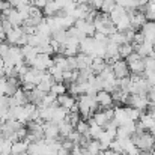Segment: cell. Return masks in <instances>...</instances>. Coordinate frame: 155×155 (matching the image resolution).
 Segmentation results:
<instances>
[{
    "label": "cell",
    "instance_id": "obj_1",
    "mask_svg": "<svg viewBox=\"0 0 155 155\" xmlns=\"http://www.w3.org/2000/svg\"><path fill=\"white\" fill-rule=\"evenodd\" d=\"M131 139L134 140V143L137 145V148L140 151H152L155 148V137L152 133H148V131L134 133L131 136Z\"/></svg>",
    "mask_w": 155,
    "mask_h": 155
},
{
    "label": "cell",
    "instance_id": "obj_2",
    "mask_svg": "<svg viewBox=\"0 0 155 155\" xmlns=\"http://www.w3.org/2000/svg\"><path fill=\"white\" fill-rule=\"evenodd\" d=\"M3 59H5V65L17 66L24 62V54L20 45H9V50L3 56Z\"/></svg>",
    "mask_w": 155,
    "mask_h": 155
},
{
    "label": "cell",
    "instance_id": "obj_3",
    "mask_svg": "<svg viewBox=\"0 0 155 155\" xmlns=\"http://www.w3.org/2000/svg\"><path fill=\"white\" fill-rule=\"evenodd\" d=\"M128 107H134V108H139L142 111L148 110L149 108V100H148V95H140V94H130L128 100H127Z\"/></svg>",
    "mask_w": 155,
    "mask_h": 155
},
{
    "label": "cell",
    "instance_id": "obj_4",
    "mask_svg": "<svg viewBox=\"0 0 155 155\" xmlns=\"http://www.w3.org/2000/svg\"><path fill=\"white\" fill-rule=\"evenodd\" d=\"M53 65V57L51 54H45V53H39L35 60L30 63L32 68H36V69H41V71H48V68Z\"/></svg>",
    "mask_w": 155,
    "mask_h": 155
},
{
    "label": "cell",
    "instance_id": "obj_5",
    "mask_svg": "<svg viewBox=\"0 0 155 155\" xmlns=\"http://www.w3.org/2000/svg\"><path fill=\"white\" fill-rule=\"evenodd\" d=\"M113 71H114V75L116 78H124V77H130V66L127 63L125 59H119L113 63Z\"/></svg>",
    "mask_w": 155,
    "mask_h": 155
},
{
    "label": "cell",
    "instance_id": "obj_6",
    "mask_svg": "<svg viewBox=\"0 0 155 155\" xmlns=\"http://www.w3.org/2000/svg\"><path fill=\"white\" fill-rule=\"evenodd\" d=\"M78 51H80V41L69 36V38L66 39V42L63 44L62 54H65V56H77Z\"/></svg>",
    "mask_w": 155,
    "mask_h": 155
},
{
    "label": "cell",
    "instance_id": "obj_7",
    "mask_svg": "<svg viewBox=\"0 0 155 155\" xmlns=\"http://www.w3.org/2000/svg\"><path fill=\"white\" fill-rule=\"evenodd\" d=\"M2 14H3V17H5L14 27L23 26V18H21V15H20V12H18L17 8H9L8 11H5V12H2Z\"/></svg>",
    "mask_w": 155,
    "mask_h": 155
},
{
    "label": "cell",
    "instance_id": "obj_8",
    "mask_svg": "<svg viewBox=\"0 0 155 155\" xmlns=\"http://www.w3.org/2000/svg\"><path fill=\"white\" fill-rule=\"evenodd\" d=\"M95 98H97V101H98V104H100L101 108H108V107H111V105L114 104L113 95H111L110 92H107V91H100V92H97Z\"/></svg>",
    "mask_w": 155,
    "mask_h": 155
},
{
    "label": "cell",
    "instance_id": "obj_9",
    "mask_svg": "<svg viewBox=\"0 0 155 155\" xmlns=\"http://www.w3.org/2000/svg\"><path fill=\"white\" fill-rule=\"evenodd\" d=\"M113 120L117 124V127H120V125H125L128 120H131L130 119V116H128V110H127V107H116L114 108V117H113Z\"/></svg>",
    "mask_w": 155,
    "mask_h": 155
},
{
    "label": "cell",
    "instance_id": "obj_10",
    "mask_svg": "<svg viewBox=\"0 0 155 155\" xmlns=\"http://www.w3.org/2000/svg\"><path fill=\"white\" fill-rule=\"evenodd\" d=\"M140 32L145 36V41L148 42H155V21H146L143 24V27L140 29Z\"/></svg>",
    "mask_w": 155,
    "mask_h": 155
},
{
    "label": "cell",
    "instance_id": "obj_11",
    "mask_svg": "<svg viewBox=\"0 0 155 155\" xmlns=\"http://www.w3.org/2000/svg\"><path fill=\"white\" fill-rule=\"evenodd\" d=\"M78 29H81L87 36H94L97 33V27L94 24V21H87V20H75V24Z\"/></svg>",
    "mask_w": 155,
    "mask_h": 155
},
{
    "label": "cell",
    "instance_id": "obj_12",
    "mask_svg": "<svg viewBox=\"0 0 155 155\" xmlns=\"http://www.w3.org/2000/svg\"><path fill=\"white\" fill-rule=\"evenodd\" d=\"M21 50H23V54H24V62L30 66V63H32V62L35 60V57L39 54L38 47H33V45H30V44H26V45L21 47Z\"/></svg>",
    "mask_w": 155,
    "mask_h": 155
},
{
    "label": "cell",
    "instance_id": "obj_13",
    "mask_svg": "<svg viewBox=\"0 0 155 155\" xmlns=\"http://www.w3.org/2000/svg\"><path fill=\"white\" fill-rule=\"evenodd\" d=\"M134 50L145 59V57L154 54V42L145 41V42H142V44H134Z\"/></svg>",
    "mask_w": 155,
    "mask_h": 155
},
{
    "label": "cell",
    "instance_id": "obj_14",
    "mask_svg": "<svg viewBox=\"0 0 155 155\" xmlns=\"http://www.w3.org/2000/svg\"><path fill=\"white\" fill-rule=\"evenodd\" d=\"M146 21H148L146 14H145L143 11H139V9H137V11H136V14L131 17V27H133V29H136V30H140Z\"/></svg>",
    "mask_w": 155,
    "mask_h": 155
},
{
    "label": "cell",
    "instance_id": "obj_15",
    "mask_svg": "<svg viewBox=\"0 0 155 155\" xmlns=\"http://www.w3.org/2000/svg\"><path fill=\"white\" fill-rule=\"evenodd\" d=\"M23 35H24V30H23L21 26L12 27V30L6 33V41H8L9 44H12V45H17L18 41H20V38H21Z\"/></svg>",
    "mask_w": 155,
    "mask_h": 155
},
{
    "label": "cell",
    "instance_id": "obj_16",
    "mask_svg": "<svg viewBox=\"0 0 155 155\" xmlns=\"http://www.w3.org/2000/svg\"><path fill=\"white\" fill-rule=\"evenodd\" d=\"M57 104L66 110H72V107L77 104V100L72 97V95H68V94H63V95H59L57 97Z\"/></svg>",
    "mask_w": 155,
    "mask_h": 155
},
{
    "label": "cell",
    "instance_id": "obj_17",
    "mask_svg": "<svg viewBox=\"0 0 155 155\" xmlns=\"http://www.w3.org/2000/svg\"><path fill=\"white\" fill-rule=\"evenodd\" d=\"M92 62L94 57L84 53H78L77 54V63H78V71L80 69H86V68H92Z\"/></svg>",
    "mask_w": 155,
    "mask_h": 155
},
{
    "label": "cell",
    "instance_id": "obj_18",
    "mask_svg": "<svg viewBox=\"0 0 155 155\" xmlns=\"http://www.w3.org/2000/svg\"><path fill=\"white\" fill-rule=\"evenodd\" d=\"M29 142L27 140H17L12 143V148H11V155H18V154H23V152H27L29 149Z\"/></svg>",
    "mask_w": 155,
    "mask_h": 155
},
{
    "label": "cell",
    "instance_id": "obj_19",
    "mask_svg": "<svg viewBox=\"0 0 155 155\" xmlns=\"http://www.w3.org/2000/svg\"><path fill=\"white\" fill-rule=\"evenodd\" d=\"M62 11V6L59 5V2L57 0H54V2H50V3H47L45 5V8L42 9V12L47 15V17H53V15H57L59 12Z\"/></svg>",
    "mask_w": 155,
    "mask_h": 155
},
{
    "label": "cell",
    "instance_id": "obj_20",
    "mask_svg": "<svg viewBox=\"0 0 155 155\" xmlns=\"http://www.w3.org/2000/svg\"><path fill=\"white\" fill-rule=\"evenodd\" d=\"M53 63L56 65V66H59L60 69H63V71H71L69 69V63H68V56H65V54H57V56H54L53 57Z\"/></svg>",
    "mask_w": 155,
    "mask_h": 155
},
{
    "label": "cell",
    "instance_id": "obj_21",
    "mask_svg": "<svg viewBox=\"0 0 155 155\" xmlns=\"http://www.w3.org/2000/svg\"><path fill=\"white\" fill-rule=\"evenodd\" d=\"M128 63V62H127ZM128 66H130V71L133 72V74H145V59L142 57V59H139V60H134V62H131V63H128Z\"/></svg>",
    "mask_w": 155,
    "mask_h": 155
},
{
    "label": "cell",
    "instance_id": "obj_22",
    "mask_svg": "<svg viewBox=\"0 0 155 155\" xmlns=\"http://www.w3.org/2000/svg\"><path fill=\"white\" fill-rule=\"evenodd\" d=\"M57 125H59V133H60V137H62V139H66V137L75 130V128L69 124V120H66V119L62 120V122H59Z\"/></svg>",
    "mask_w": 155,
    "mask_h": 155
},
{
    "label": "cell",
    "instance_id": "obj_23",
    "mask_svg": "<svg viewBox=\"0 0 155 155\" xmlns=\"http://www.w3.org/2000/svg\"><path fill=\"white\" fill-rule=\"evenodd\" d=\"M68 113H69V110H66V108H63V107H60V105H56L51 122H54V124H59V122L65 120V119H66V116H68Z\"/></svg>",
    "mask_w": 155,
    "mask_h": 155
},
{
    "label": "cell",
    "instance_id": "obj_24",
    "mask_svg": "<svg viewBox=\"0 0 155 155\" xmlns=\"http://www.w3.org/2000/svg\"><path fill=\"white\" fill-rule=\"evenodd\" d=\"M105 66H107V62H105V59H104V57H101V56L94 57V62H92V71H94V74H95V75L101 74V71H103Z\"/></svg>",
    "mask_w": 155,
    "mask_h": 155
},
{
    "label": "cell",
    "instance_id": "obj_25",
    "mask_svg": "<svg viewBox=\"0 0 155 155\" xmlns=\"http://www.w3.org/2000/svg\"><path fill=\"white\" fill-rule=\"evenodd\" d=\"M139 120H140V122L143 124V127H145L146 130H149V131H151V130L155 127V117L151 114V113H149V111H148V113H145V111H143Z\"/></svg>",
    "mask_w": 155,
    "mask_h": 155
},
{
    "label": "cell",
    "instance_id": "obj_26",
    "mask_svg": "<svg viewBox=\"0 0 155 155\" xmlns=\"http://www.w3.org/2000/svg\"><path fill=\"white\" fill-rule=\"evenodd\" d=\"M134 44L133 42H125V44H120L119 45V56L120 59H127L131 53H134Z\"/></svg>",
    "mask_w": 155,
    "mask_h": 155
},
{
    "label": "cell",
    "instance_id": "obj_27",
    "mask_svg": "<svg viewBox=\"0 0 155 155\" xmlns=\"http://www.w3.org/2000/svg\"><path fill=\"white\" fill-rule=\"evenodd\" d=\"M69 36H68V30L66 29H59V30H54L51 35V39H54V41H57L59 44H65L66 42V39H68Z\"/></svg>",
    "mask_w": 155,
    "mask_h": 155
},
{
    "label": "cell",
    "instance_id": "obj_28",
    "mask_svg": "<svg viewBox=\"0 0 155 155\" xmlns=\"http://www.w3.org/2000/svg\"><path fill=\"white\" fill-rule=\"evenodd\" d=\"M92 117H94V120H95V124H98V125H101V127H105L110 120L107 119V116H105V113H104V110H97L94 114H92Z\"/></svg>",
    "mask_w": 155,
    "mask_h": 155
},
{
    "label": "cell",
    "instance_id": "obj_29",
    "mask_svg": "<svg viewBox=\"0 0 155 155\" xmlns=\"http://www.w3.org/2000/svg\"><path fill=\"white\" fill-rule=\"evenodd\" d=\"M68 36H71V38H75V39L81 41V39H84L87 35H86L81 29H78L77 26H72V27H69V29H68Z\"/></svg>",
    "mask_w": 155,
    "mask_h": 155
},
{
    "label": "cell",
    "instance_id": "obj_30",
    "mask_svg": "<svg viewBox=\"0 0 155 155\" xmlns=\"http://www.w3.org/2000/svg\"><path fill=\"white\" fill-rule=\"evenodd\" d=\"M155 72V54L145 57V75Z\"/></svg>",
    "mask_w": 155,
    "mask_h": 155
},
{
    "label": "cell",
    "instance_id": "obj_31",
    "mask_svg": "<svg viewBox=\"0 0 155 155\" xmlns=\"http://www.w3.org/2000/svg\"><path fill=\"white\" fill-rule=\"evenodd\" d=\"M48 72L54 77V80H56V81H63V69H60V68H59V66H56L54 63L48 68Z\"/></svg>",
    "mask_w": 155,
    "mask_h": 155
},
{
    "label": "cell",
    "instance_id": "obj_32",
    "mask_svg": "<svg viewBox=\"0 0 155 155\" xmlns=\"http://www.w3.org/2000/svg\"><path fill=\"white\" fill-rule=\"evenodd\" d=\"M50 92L56 94V95L59 97V95H63V94H66V92H68V87L63 84V81H56V83L53 84V87H51V91H50Z\"/></svg>",
    "mask_w": 155,
    "mask_h": 155
},
{
    "label": "cell",
    "instance_id": "obj_33",
    "mask_svg": "<svg viewBox=\"0 0 155 155\" xmlns=\"http://www.w3.org/2000/svg\"><path fill=\"white\" fill-rule=\"evenodd\" d=\"M86 149H87L89 152H92V154H98V152H100L103 148H101V143H100V140H97V139H92V140L87 143Z\"/></svg>",
    "mask_w": 155,
    "mask_h": 155
},
{
    "label": "cell",
    "instance_id": "obj_34",
    "mask_svg": "<svg viewBox=\"0 0 155 155\" xmlns=\"http://www.w3.org/2000/svg\"><path fill=\"white\" fill-rule=\"evenodd\" d=\"M110 39L113 41V42H116V44H125L127 42V38H125V33L124 32H120V30H116L113 35H110Z\"/></svg>",
    "mask_w": 155,
    "mask_h": 155
},
{
    "label": "cell",
    "instance_id": "obj_35",
    "mask_svg": "<svg viewBox=\"0 0 155 155\" xmlns=\"http://www.w3.org/2000/svg\"><path fill=\"white\" fill-rule=\"evenodd\" d=\"M117 5H116V2L114 0H104L103 6H101V12H105V14H111L113 11H114V8H116Z\"/></svg>",
    "mask_w": 155,
    "mask_h": 155
},
{
    "label": "cell",
    "instance_id": "obj_36",
    "mask_svg": "<svg viewBox=\"0 0 155 155\" xmlns=\"http://www.w3.org/2000/svg\"><path fill=\"white\" fill-rule=\"evenodd\" d=\"M75 130H77L80 134H83V136H89V122L80 119V122L75 125Z\"/></svg>",
    "mask_w": 155,
    "mask_h": 155
},
{
    "label": "cell",
    "instance_id": "obj_37",
    "mask_svg": "<svg viewBox=\"0 0 155 155\" xmlns=\"http://www.w3.org/2000/svg\"><path fill=\"white\" fill-rule=\"evenodd\" d=\"M127 110H128V116H130V119L131 120H134V122H137L139 119H140V116H142V110H139V108H134V107H127Z\"/></svg>",
    "mask_w": 155,
    "mask_h": 155
},
{
    "label": "cell",
    "instance_id": "obj_38",
    "mask_svg": "<svg viewBox=\"0 0 155 155\" xmlns=\"http://www.w3.org/2000/svg\"><path fill=\"white\" fill-rule=\"evenodd\" d=\"M114 2H116L117 6H122L125 9H137L134 0H114Z\"/></svg>",
    "mask_w": 155,
    "mask_h": 155
},
{
    "label": "cell",
    "instance_id": "obj_39",
    "mask_svg": "<svg viewBox=\"0 0 155 155\" xmlns=\"http://www.w3.org/2000/svg\"><path fill=\"white\" fill-rule=\"evenodd\" d=\"M6 89H8V78L0 77V95H6Z\"/></svg>",
    "mask_w": 155,
    "mask_h": 155
},
{
    "label": "cell",
    "instance_id": "obj_40",
    "mask_svg": "<svg viewBox=\"0 0 155 155\" xmlns=\"http://www.w3.org/2000/svg\"><path fill=\"white\" fill-rule=\"evenodd\" d=\"M142 42H145V36H143V33H142V32H136V36H134L133 44H142Z\"/></svg>",
    "mask_w": 155,
    "mask_h": 155
},
{
    "label": "cell",
    "instance_id": "obj_41",
    "mask_svg": "<svg viewBox=\"0 0 155 155\" xmlns=\"http://www.w3.org/2000/svg\"><path fill=\"white\" fill-rule=\"evenodd\" d=\"M89 3H91V6H92L94 9H101V6H103L104 0H91Z\"/></svg>",
    "mask_w": 155,
    "mask_h": 155
},
{
    "label": "cell",
    "instance_id": "obj_42",
    "mask_svg": "<svg viewBox=\"0 0 155 155\" xmlns=\"http://www.w3.org/2000/svg\"><path fill=\"white\" fill-rule=\"evenodd\" d=\"M32 5H33V6H36V8H39V9H44V8H45V5H47V2H45V0H33V2H32Z\"/></svg>",
    "mask_w": 155,
    "mask_h": 155
},
{
    "label": "cell",
    "instance_id": "obj_43",
    "mask_svg": "<svg viewBox=\"0 0 155 155\" xmlns=\"http://www.w3.org/2000/svg\"><path fill=\"white\" fill-rule=\"evenodd\" d=\"M148 2H149V0H134V3H136V8H137V9H143V8L148 5Z\"/></svg>",
    "mask_w": 155,
    "mask_h": 155
},
{
    "label": "cell",
    "instance_id": "obj_44",
    "mask_svg": "<svg viewBox=\"0 0 155 155\" xmlns=\"http://www.w3.org/2000/svg\"><path fill=\"white\" fill-rule=\"evenodd\" d=\"M69 154H71V152H69L68 149H65L63 146H60L59 151H57V155H69Z\"/></svg>",
    "mask_w": 155,
    "mask_h": 155
},
{
    "label": "cell",
    "instance_id": "obj_45",
    "mask_svg": "<svg viewBox=\"0 0 155 155\" xmlns=\"http://www.w3.org/2000/svg\"><path fill=\"white\" fill-rule=\"evenodd\" d=\"M5 39H6V32L0 27V41H5Z\"/></svg>",
    "mask_w": 155,
    "mask_h": 155
},
{
    "label": "cell",
    "instance_id": "obj_46",
    "mask_svg": "<svg viewBox=\"0 0 155 155\" xmlns=\"http://www.w3.org/2000/svg\"><path fill=\"white\" fill-rule=\"evenodd\" d=\"M137 155H152V151H139Z\"/></svg>",
    "mask_w": 155,
    "mask_h": 155
},
{
    "label": "cell",
    "instance_id": "obj_47",
    "mask_svg": "<svg viewBox=\"0 0 155 155\" xmlns=\"http://www.w3.org/2000/svg\"><path fill=\"white\" fill-rule=\"evenodd\" d=\"M97 155H105V151H104V149H101V151H100Z\"/></svg>",
    "mask_w": 155,
    "mask_h": 155
},
{
    "label": "cell",
    "instance_id": "obj_48",
    "mask_svg": "<svg viewBox=\"0 0 155 155\" xmlns=\"http://www.w3.org/2000/svg\"><path fill=\"white\" fill-rule=\"evenodd\" d=\"M18 155H29V152H23V154H18Z\"/></svg>",
    "mask_w": 155,
    "mask_h": 155
},
{
    "label": "cell",
    "instance_id": "obj_49",
    "mask_svg": "<svg viewBox=\"0 0 155 155\" xmlns=\"http://www.w3.org/2000/svg\"><path fill=\"white\" fill-rule=\"evenodd\" d=\"M45 2H47V3H50V2H54V0H45Z\"/></svg>",
    "mask_w": 155,
    "mask_h": 155
}]
</instances>
